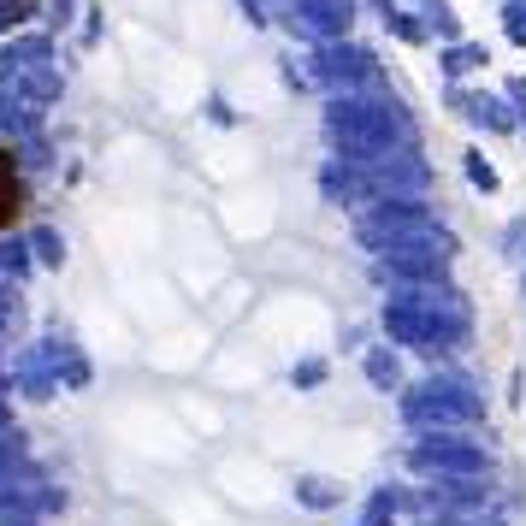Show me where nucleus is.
<instances>
[{"label": "nucleus", "mask_w": 526, "mask_h": 526, "mask_svg": "<svg viewBox=\"0 0 526 526\" xmlns=\"http://www.w3.org/2000/svg\"><path fill=\"white\" fill-rule=\"evenodd\" d=\"M326 136H331V148H337L343 166L379 160V154H391V148H414V125H408V113L396 107L391 95H379V101H367V95H331Z\"/></svg>", "instance_id": "nucleus-1"}, {"label": "nucleus", "mask_w": 526, "mask_h": 526, "mask_svg": "<svg viewBox=\"0 0 526 526\" xmlns=\"http://www.w3.org/2000/svg\"><path fill=\"white\" fill-rule=\"evenodd\" d=\"M426 184H432V166L420 160V142H414V148H391V154H379V160L349 166V201L367 196L373 207H379V201H420L426 196Z\"/></svg>", "instance_id": "nucleus-2"}, {"label": "nucleus", "mask_w": 526, "mask_h": 526, "mask_svg": "<svg viewBox=\"0 0 526 526\" xmlns=\"http://www.w3.org/2000/svg\"><path fill=\"white\" fill-rule=\"evenodd\" d=\"M426 225H438L420 201H379V207H367L361 213V243L379 255V249H391L396 237H414V231H426Z\"/></svg>", "instance_id": "nucleus-3"}, {"label": "nucleus", "mask_w": 526, "mask_h": 526, "mask_svg": "<svg viewBox=\"0 0 526 526\" xmlns=\"http://www.w3.org/2000/svg\"><path fill=\"white\" fill-rule=\"evenodd\" d=\"M314 77L326 83L331 95H355V89L373 83V54L349 48V42H326V48H314Z\"/></svg>", "instance_id": "nucleus-4"}, {"label": "nucleus", "mask_w": 526, "mask_h": 526, "mask_svg": "<svg viewBox=\"0 0 526 526\" xmlns=\"http://www.w3.org/2000/svg\"><path fill=\"white\" fill-rule=\"evenodd\" d=\"M308 42H343L349 36V24H355V0H290V12H284Z\"/></svg>", "instance_id": "nucleus-5"}, {"label": "nucleus", "mask_w": 526, "mask_h": 526, "mask_svg": "<svg viewBox=\"0 0 526 526\" xmlns=\"http://www.w3.org/2000/svg\"><path fill=\"white\" fill-rule=\"evenodd\" d=\"M385 331H391V343H408V349H426V355H438V349H450L461 343L467 331L444 326V320H426V314H414V308H385Z\"/></svg>", "instance_id": "nucleus-6"}, {"label": "nucleus", "mask_w": 526, "mask_h": 526, "mask_svg": "<svg viewBox=\"0 0 526 526\" xmlns=\"http://www.w3.org/2000/svg\"><path fill=\"white\" fill-rule=\"evenodd\" d=\"M473 414H479V396L456 379H432L426 391L408 396V420H473Z\"/></svg>", "instance_id": "nucleus-7"}, {"label": "nucleus", "mask_w": 526, "mask_h": 526, "mask_svg": "<svg viewBox=\"0 0 526 526\" xmlns=\"http://www.w3.org/2000/svg\"><path fill=\"white\" fill-rule=\"evenodd\" d=\"M48 36H18L12 48H0V83H18L30 66H48Z\"/></svg>", "instance_id": "nucleus-8"}, {"label": "nucleus", "mask_w": 526, "mask_h": 526, "mask_svg": "<svg viewBox=\"0 0 526 526\" xmlns=\"http://www.w3.org/2000/svg\"><path fill=\"white\" fill-rule=\"evenodd\" d=\"M456 107L473 119V125H485V131H497V136H509L521 119H515V107H503L497 95H456Z\"/></svg>", "instance_id": "nucleus-9"}, {"label": "nucleus", "mask_w": 526, "mask_h": 526, "mask_svg": "<svg viewBox=\"0 0 526 526\" xmlns=\"http://www.w3.org/2000/svg\"><path fill=\"white\" fill-rule=\"evenodd\" d=\"M18 95H24V101H54V95H60V71L54 66H30L24 77H18Z\"/></svg>", "instance_id": "nucleus-10"}, {"label": "nucleus", "mask_w": 526, "mask_h": 526, "mask_svg": "<svg viewBox=\"0 0 526 526\" xmlns=\"http://www.w3.org/2000/svg\"><path fill=\"white\" fill-rule=\"evenodd\" d=\"M479 66H485V48H479V42H450V48H444V71H450V77L479 71Z\"/></svg>", "instance_id": "nucleus-11"}, {"label": "nucleus", "mask_w": 526, "mask_h": 526, "mask_svg": "<svg viewBox=\"0 0 526 526\" xmlns=\"http://www.w3.org/2000/svg\"><path fill=\"white\" fill-rule=\"evenodd\" d=\"M30 255H36L42 266H66V243H60V231H48V225H42V231L30 237Z\"/></svg>", "instance_id": "nucleus-12"}, {"label": "nucleus", "mask_w": 526, "mask_h": 526, "mask_svg": "<svg viewBox=\"0 0 526 526\" xmlns=\"http://www.w3.org/2000/svg\"><path fill=\"white\" fill-rule=\"evenodd\" d=\"M367 373H373V385H385V391L402 379V367H396L391 349H367Z\"/></svg>", "instance_id": "nucleus-13"}, {"label": "nucleus", "mask_w": 526, "mask_h": 526, "mask_svg": "<svg viewBox=\"0 0 526 526\" xmlns=\"http://www.w3.org/2000/svg\"><path fill=\"white\" fill-rule=\"evenodd\" d=\"M18 213V172H12V160L0 154V225Z\"/></svg>", "instance_id": "nucleus-14"}, {"label": "nucleus", "mask_w": 526, "mask_h": 526, "mask_svg": "<svg viewBox=\"0 0 526 526\" xmlns=\"http://www.w3.org/2000/svg\"><path fill=\"white\" fill-rule=\"evenodd\" d=\"M461 166H467V178H473V190H485V196L497 190V166H491L485 154H461Z\"/></svg>", "instance_id": "nucleus-15"}, {"label": "nucleus", "mask_w": 526, "mask_h": 526, "mask_svg": "<svg viewBox=\"0 0 526 526\" xmlns=\"http://www.w3.org/2000/svg\"><path fill=\"white\" fill-rule=\"evenodd\" d=\"M420 6H426V30H438V36L456 42V12H450V0H420Z\"/></svg>", "instance_id": "nucleus-16"}, {"label": "nucleus", "mask_w": 526, "mask_h": 526, "mask_svg": "<svg viewBox=\"0 0 526 526\" xmlns=\"http://www.w3.org/2000/svg\"><path fill=\"white\" fill-rule=\"evenodd\" d=\"M503 30H509V42L526 48V0H509V6H503Z\"/></svg>", "instance_id": "nucleus-17"}, {"label": "nucleus", "mask_w": 526, "mask_h": 526, "mask_svg": "<svg viewBox=\"0 0 526 526\" xmlns=\"http://www.w3.org/2000/svg\"><path fill=\"white\" fill-rule=\"evenodd\" d=\"M385 24H391V30L402 36V42H420V36H426V18H408V12H391Z\"/></svg>", "instance_id": "nucleus-18"}, {"label": "nucleus", "mask_w": 526, "mask_h": 526, "mask_svg": "<svg viewBox=\"0 0 526 526\" xmlns=\"http://www.w3.org/2000/svg\"><path fill=\"white\" fill-rule=\"evenodd\" d=\"M503 255H509V261H526V219H515V225L503 231Z\"/></svg>", "instance_id": "nucleus-19"}, {"label": "nucleus", "mask_w": 526, "mask_h": 526, "mask_svg": "<svg viewBox=\"0 0 526 526\" xmlns=\"http://www.w3.org/2000/svg\"><path fill=\"white\" fill-rule=\"evenodd\" d=\"M12 24H24V6H18V0H0V30H12Z\"/></svg>", "instance_id": "nucleus-20"}, {"label": "nucleus", "mask_w": 526, "mask_h": 526, "mask_svg": "<svg viewBox=\"0 0 526 526\" xmlns=\"http://www.w3.org/2000/svg\"><path fill=\"white\" fill-rule=\"evenodd\" d=\"M509 101H515V119L526 125V77H515V83H509Z\"/></svg>", "instance_id": "nucleus-21"}, {"label": "nucleus", "mask_w": 526, "mask_h": 526, "mask_svg": "<svg viewBox=\"0 0 526 526\" xmlns=\"http://www.w3.org/2000/svg\"><path fill=\"white\" fill-rule=\"evenodd\" d=\"M296 379H302V385H314V379H326V361H302V367H296Z\"/></svg>", "instance_id": "nucleus-22"}]
</instances>
